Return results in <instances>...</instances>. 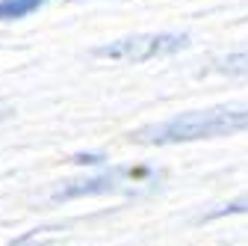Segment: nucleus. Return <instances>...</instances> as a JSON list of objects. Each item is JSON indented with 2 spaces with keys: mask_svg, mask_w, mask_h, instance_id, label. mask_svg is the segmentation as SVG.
Wrapping results in <instances>:
<instances>
[{
  "mask_svg": "<svg viewBox=\"0 0 248 246\" xmlns=\"http://www.w3.org/2000/svg\"><path fill=\"white\" fill-rule=\"evenodd\" d=\"M248 131V104H222L210 110H192L171 116L160 125H148L133 134L142 145H177V142H195V140H216Z\"/></svg>",
  "mask_w": 248,
  "mask_h": 246,
  "instance_id": "nucleus-1",
  "label": "nucleus"
},
{
  "mask_svg": "<svg viewBox=\"0 0 248 246\" xmlns=\"http://www.w3.org/2000/svg\"><path fill=\"white\" fill-rule=\"evenodd\" d=\"M186 45H189L186 33H142V36H127V39L101 45L95 48V56L118 59V63H148V59H157V56H171Z\"/></svg>",
  "mask_w": 248,
  "mask_h": 246,
  "instance_id": "nucleus-2",
  "label": "nucleus"
},
{
  "mask_svg": "<svg viewBox=\"0 0 248 246\" xmlns=\"http://www.w3.org/2000/svg\"><path fill=\"white\" fill-rule=\"evenodd\" d=\"M148 169H107L101 175H92V178H80V181H68L62 184L59 190H53V202H68V199H83V196H104V193H115L121 190L124 184H130L136 178H148Z\"/></svg>",
  "mask_w": 248,
  "mask_h": 246,
  "instance_id": "nucleus-3",
  "label": "nucleus"
},
{
  "mask_svg": "<svg viewBox=\"0 0 248 246\" xmlns=\"http://www.w3.org/2000/svg\"><path fill=\"white\" fill-rule=\"evenodd\" d=\"M45 3H50V0H0V21H21L39 12Z\"/></svg>",
  "mask_w": 248,
  "mask_h": 246,
  "instance_id": "nucleus-4",
  "label": "nucleus"
},
{
  "mask_svg": "<svg viewBox=\"0 0 248 246\" xmlns=\"http://www.w3.org/2000/svg\"><path fill=\"white\" fill-rule=\"evenodd\" d=\"M213 71H219V74H231V77H242V74H248V51L219 56V59L213 63Z\"/></svg>",
  "mask_w": 248,
  "mask_h": 246,
  "instance_id": "nucleus-5",
  "label": "nucleus"
},
{
  "mask_svg": "<svg viewBox=\"0 0 248 246\" xmlns=\"http://www.w3.org/2000/svg\"><path fill=\"white\" fill-rule=\"evenodd\" d=\"M239 213H248V193L245 196H239V199H233V202H225V205H219V208H213L210 213H204L201 217V223L207 220H219V217H239Z\"/></svg>",
  "mask_w": 248,
  "mask_h": 246,
  "instance_id": "nucleus-6",
  "label": "nucleus"
},
{
  "mask_svg": "<svg viewBox=\"0 0 248 246\" xmlns=\"http://www.w3.org/2000/svg\"><path fill=\"white\" fill-rule=\"evenodd\" d=\"M74 163H101V158L98 155H77Z\"/></svg>",
  "mask_w": 248,
  "mask_h": 246,
  "instance_id": "nucleus-7",
  "label": "nucleus"
},
{
  "mask_svg": "<svg viewBox=\"0 0 248 246\" xmlns=\"http://www.w3.org/2000/svg\"><path fill=\"white\" fill-rule=\"evenodd\" d=\"M9 116H12V110H9V107H0V122H6Z\"/></svg>",
  "mask_w": 248,
  "mask_h": 246,
  "instance_id": "nucleus-8",
  "label": "nucleus"
}]
</instances>
